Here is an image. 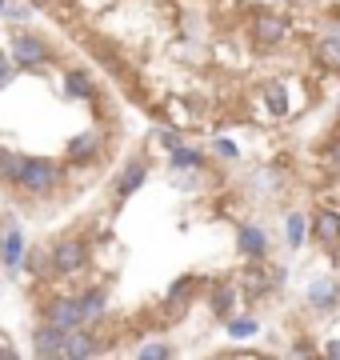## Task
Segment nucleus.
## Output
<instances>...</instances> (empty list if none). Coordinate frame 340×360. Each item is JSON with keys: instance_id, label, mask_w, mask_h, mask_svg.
<instances>
[{"instance_id": "obj_1", "label": "nucleus", "mask_w": 340, "mask_h": 360, "mask_svg": "<svg viewBox=\"0 0 340 360\" xmlns=\"http://www.w3.org/2000/svg\"><path fill=\"white\" fill-rule=\"evenodd\" d=\"M56 184V165L48 156H25L20 172H16V188H25L28 196H44Z\"/></svg>"}, {"instance_id": "obj_2", "label": "nucleus", "mask_w": 340, "mask_h": 360, "mask_svg": "<svg viewBox=\"0 0 340 360\" xmlns=\"http://www.w3.org/2000/svg\"><path fill=\"white\" fill-rule=\"evenodd\" d=\"M288 37V16L285 13H256L252 16V44L261 52L276 49Z\"/></svg>"}, {"instance_id": "obj_3", "label": "nucleus", "mask_w": 340, "mask_h": 360, "mask_svg": "<svg viewBox=\"0 0 340 360\" xmlns=\"http://www.w3.org/2000/svg\"><path fill=\"white\" fill-rule=\"evenodd\" d=\"M89 264V248L80 236H65L60 245L53 248V269L56 276H80V269Z\"/></svg>"}, {"instance_id": "obj_4", "label": "nucleus", "mask_w": 340, "mask_h": 360, "mask_svg": "<svg viewBox=\"0 0 340 360\" xmlns=\"http://www.w3.org/2000/svg\"><path fill=\"white\" fill-rule=\"evenodd\" d=\"M53 52H48V44L40 37H32V32H16L13 37V60H16V68H37V65H44Z\"/></svg>"}, {"instance_id": "obj_5", "label": "nucleus", "mask_w": 340, "mask_h": 360, "mask_svg": "<svg viewBox=\"0 0 340 360\" xmlns=\"http://www.w3.org/2000/svg\"><path fill=\"white\" fill-rule=\"evenodd\" d=\"M65 340H68V328L44 321L37 333H32V352H37V356H65Z\"/></svg>"}, {"instance_id": "obj_6", "label": "nucleus", "mask_w": 340, "mask_h": 360, "mask_svg": "<svg viewBox=\"0 0 340 360\" xmlns=\"http://www.w3.org/2000/svg\"><path fill=\"white\" fill-rule=\"evenodd\" d=\"M44 321L60 324V328H80V324H84V316H80V300L77 296H56V300H48Z\"/></svg>"}, {"instance_id": "obj_7", "label": "nucleus", "mask_w": 340, "mask_h": 360, "mask_svg": "<svg viewBox=\"0 0 340 360\" xmlns=\"http://www.w3.org/2000/svg\"><path fill=\"white\" fill-rule=\"evenodd\" d=\"M144 180H148V160H144V156H132L129 165H124V172L117 176V184H112L117 200H129V196L140 188Z\"/></svg>"}, {"instance_id": "obj_8", "label": "nucleus", "mask_w": 340, "mask_h": 360, "mask_svg": "<svg viewBox=\"0 0 340 360\" xmlns=\"http://www.w3.org/2000/svg\"><path fill=\"white\" fill-rule=\"evenodd\" d=\"M313 236L320 240V245H340V212L336 208H320L316 212V220H313Z\"/></svg>"}, {"instance_id": "obj_9", "label": "nucleus", "mask_w": 340, "mask_h": 360, "mask_svg": "<svg viewBox=\"0 0 340 360\" xmlns=\"http://www.w3.org/2000/svg\"><path fill=\"white\" fill-rule=\"evenodd\" d=\"M236 248H240V257L261 260L264 252H268V240H264V232L256 229V224H240V232H236Z\"/></svg>"}, {"instance_id": "obj_10", "label": "nucleus", "mask_w": 340, "mask_h": 360, "mask_svg": "<svg viewBox=\"0 0 340 360\" xmlns=\"http://www.w3.org/2000/svg\"><path fill=\"white\" fill-rule=\"evenodd\" d=\"M25 257H28L25 232H20V229H8V232H4V252H0V264H4L8 272H16L20 264H25Z\"/></svg>"}, {"instance_id": "obj_11", "label": "nucleus", "mask_w": 340, "mask_h": 360, "mask_svg": "<svg viewBox=\"0 0 340 360\" xmlns=\"http://www.w3.org/2000/svg\"><path fill=\"white\" fill-rule=\"evenodd\" d=\"M308 304H313V309H320V312L336 309V304H340V284H336V276L316 281L313 288H308Z\"/></svg>"}, {"instance_id": "obj_12", "label": "nucleus", "mask_w": 340, "mask_h": 360, "mask_svg": "<svg viewBox=\"0 0 340 360\" xmlns=\"http://www.w3.org/2000/svg\"><path fill=\"white\" fill-rule=\"evenodd\" d=\"M96 352H100V345L92 340V333H84V328H68V340H65V356L68 360L96 356Z\"/></svg>"}, {"instance_id": "obj_13", "label": "nucleus", "mask_w": 340, "mask_h": 360, "mask_svg": "<svg viewBox=\"0 0 340 360\" xmlns=\"http://www.w3.org/2000/svg\"><path fill=\"white\" fill-rule=\"evenodd\" d=\"M100 132H80V136H72V144H68V156L72 160H96L100 156Z\"/></svg>"}, {"instance_id": "obj_14", "label": "nucleus", "mask_w": 340, "mask_h": 360, "mask_svg": "<svg viewBox=\"0 0 340 360\" xmlns=\"http://www.w3.org/2000/svg\"><path fill=\"white\" fill-rule=\"evenodd\" d=\"M236 300H240V288H236V284H216V288H212V296H209V304H212V312H216V316H228V312L236 309Z\"/></svg>"}, {"instance_id": "obj_15", "label": "nucleus", "mask_w": 340, "mask_h": 360, "mask_svg": "<svg viewBox=\"0 0 340 360\" xmlns=\"http://www.w3.org/2000/svg\"><path fill=\"white\" fill-rule=\"evenodd\" d=\"M25 269L32 272V276H56V269H53V252H48V245H37V248H28V257H25Z\"/></svg>"}, {"instance_id": "obj_16", "label": "nucleus", "mask_w": 340, "mask_h": 360, "mask_svg": "<svg viewBox=\"0 0 340 360\" xmlns=\"http://www.w3.org/2000/svg\"><path fill=\"white\" fill-rule=\"evenodd\" d=\"M77 300H80V316H84V324H89V321H100V316H105L108 292H105V288H89V292L77 296Z\"/></svg>"}, {"instance_id": "obj_17", "label": "nucleus", "mask_w": 340, "mask_h": 360, "mask_svg": "<svg viewBox=\"0 0 340 360\" xmlns=\"http://www.w3.org/2000/svg\"><path fill=\"white\" fill-rule=\"evenodd\" d=\"M264 104H268V112H273L276 120L288 116V92H285L280 80H268V84H264Z\"/></svg>"}, {"instance_id": "obj_18", "label": "nucleus", "mask_w": 340, "mask_h": 360, "mask_svg": "<svg viewBox=\"0 0 340 360\" xmlns=\"http://www.w3.org/2000/svg\"><path fill=\"white\" fill-rule=\"evenodd\" d=\"M316 60L328 65V68L340 65V32H336V37H320V40H316Z\"/></svg>"}, {"instance_id": "obj_19", "label": "nucleus", "mask_w": 340, "mask_h": 360, "mask_svg": "<svg viewBox=\"0 0 340 360\" xmlns=\"http://www.w3.org/2000/svg\"><path fill=\"white\" fill-rule=\"evenodd\" d=\"M65 80H68L65 89L72 92V96H92V92H96V84H92V77H89V72H80V68H72V72H68Z\"/></svg>"}, {"instance_id": "obj_20", "label": "nucleus", "mask_w": 340, "mask_h": 360, "mask_svg": "<svg viewBox=\"0 0 340 360\" xmlns=\"http://www.w3.org/2000/svg\"><path fill=\"white\" fill-rule=\"evenodd\" d=\"M200 165H204V156L197 148H184V144L172 148V168H200Z\"/></svg>"}, {"instance_id": "obj_21", "label": "nucleus", "mask_w": 340, "mask_h": 360, "mask_svg": "<svg viewBox=\"0 0 340 360\" xmlns=\"http://www.w3.org/2000/svg\"><path fill=\"white\" fill-rule=\"evenodd\" d=\"M20 160H25V156H16V153H8V148H0V180H8V184H16Z\"/></svg>"}, {"instance_id": "obj_22", "label": "nucleus", "mask_w": 340, "mask_h": 360, "mask_svg": "<svg viewBox=\"0 0 340 360\" xmlns=\"http://www.w3.org/2000/svg\"><path fill=\"white\" fill-rule=\"evenodd\" d=\"M304 232H308L304 217H301V212H292V217H288V248H301L304 245Z\"/></svg>"}, {"instance_id": "obj_23", "label": "nucleus", "mask_w": 340, "mask_h": 360, "mask_svg": "<svg viewBox=\"0 0 340 360\" xmlns=\"http://www.w3.org/2000/svg\"><path fill=\"white\" fill-rule=\"evenodd\" d=\"M136 356H157V360H169V356H176L169 345H140L136 348Z\"/></svg>"}, {"instance_id": "obj_24", "label": "nucleus", "mask_w": 340, "mask_h": 360, "mask_svg": "<svg viewBox=\"0 0 340 360\" xmlns=\"http://www.w3.org/2000/svg\"><path fill=\"white\" fill-rule=\"evenodd\" d=\"M228 333L233 336H252L256 333V321H252V316H244V321H228Z\"/></svg>"}, {"instance_id": "obj_25", "label": "nucleus", "mask_w": 340, "mask_h": 360, "mask_svg": "<svg viewBox=\"0 0 340 360\" xmlns=\"http://www.w3.org/2000/svg\"><path fill=\"white\" fill-rule=\"evenodd\" d=\"M4 16H8L13 25H20V20H28V8L25 4H16V0H8V4H4Z\"/></svg>"}, {"instance_id": "obj_26", "label": "nucleus", "mask_w": 340, "mask_h": 360, "mask_svg": "<svg viewBox=\"0 0 340 360\" xmlns=\"http://www.w3.org/2000/svg\"><path fill=\"white\" fill-rule=\"evenodd\" d=\"M157 141H160V144H164V148L172 153V148L181 144V132H157Z\"/></svg>"}, {"instance_id": "obj_27", "label": "nucleus", "mask_w": 340, "mask_h": 360, "mask_svg": "<svg viewBox=\"0 0 340 360\" xmlns=\"http://www.w3.org/2000/svg\"><path fill=\"white\" fill-rule=\"evenodd\" d=\"M13 80V65H8V56H0V89Z\"/></svg>"}, {"instance_id": "obj_28", "label": "nucleus", "mask_w": 340, "mask_h": 360, "mask_svg": "<svg viewBox=\"0 0 340 360\" xmlns=\"http://www.w3.org/2000/svg\"><path fill=\"white\" fill-rule=\"evenodd\" d=\"M216 153H221V156H228V160H233V156H236V144H233V141H216Z\"/></svg>"}, {"instance_id": "obj_29", "label": "nucleus", "mask_w": 340, "mask_h": 360, "mask_svg": "<svg viewBox=\"0 0 340 360\" xmlns=\"http://www.w3.org/2000/svg\"><path fill=\"white\" fill-rule=\"evenodd\" d=\"M16 356V348H8L4 345V336H0V360H13Z\"/></svg>"}, {"instance_id": "obj_30", "label": "nucleus", "mask_w": 340, "mask_h": 360, "mask_svg": "<svg viewBox=\"0 0 340 360\" xmlns=\"http://www.w3.org/2000/svg\"><path fill=\"white\" fill-rule=\"evenodd\" d=\"M328 160H332V168H336V172H340V144H336V148H332V153H328Z\"/></svg>"}, {"instance_id": "obj_31", "label": "nucleus", "mask_w": 340, "mask_h": 360, "mask_svg": "<svg viewBox=\"0 0 340 360\" xmlns=\"http://www.w3.org/2000/svg\"><path fill=\"white\" fill-rule=\"evenodd\" d=\"M325 352H328V356H340V340H332V345H328Z\"/></svg>"}, {"instance_id": "obj_32", "label": "nucleus", "mask_w": 340, "mask_h": 360, "mask_svg": "<svg viewBox=\"0 0 340 360\" xmlns=\"http://www.w3.org/2000/svg\"><path fill=\"white\" fill-rule=\"evenodd\" d=\"M4 4H8V0H0V13H4Z\"/></svg>"}, {"instance_id": "obj_33", "label": "nucleus", "mask_w": 340, "mask_h": 360, "mask_svg": "<svg viewBox=\"0 0 340 360\" xmlns=\"http://www.w3.org/2000/svg\"><path fill=\"white\" fill-rule=\"evenodd\" d=\"M60 4H77V0H60Z\"/></svg>"}, {"instance_id": "obj_34", "label": "nucleus", "mask_w": 340, "mask_h": 360, "mask_svg": "<svg viewBox=\"0 0 340 360\" xmlns=\"http://www.w3.org/2000/svg\"><path fill=\"white\" fill-rule=\"evenodd\" d=\"M0 252H4V236H0Z\"/></svg>"}]
</instances>
